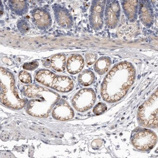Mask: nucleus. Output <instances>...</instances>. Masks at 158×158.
<instances>
[{
  "mask_svg": "<svg viewBox=\"0 0 158 158\" xmlns=\"http://www.w3.org/2000/svg\"><path fill=\"white\" fill-rule=\"evenodd\" d=\"M1 102L14 110H20L25 106L26 100L19 95L12 74L1 68Z\"/></svg>",
  "mask_w": 158,
  "mask_h": 158,
  "instance_id": "nucleus-3",
  "label": "nucleus"
},
{
  "mask_svg": "<svg viewBox=\"0 0 158 158\" xmlns=\"http://www.w3.org/2000/svg\"><path fill=\"white\" fill-rule=\"evenodd\" d=\"M18 28L21 33L26 34L31 29V25L25 19H19L17 22Z\"/></svg>",
  "mask_w": 158,
  "mask_h": 158,
  "instance_id": "nucleus-20",
  "label": "nucleus"
},
{
  "mask_svg": "<svg viewBox=\"0 0 158 158\" xmlns=\"http://www.w3.org/2000/svg\"><path fill=\"white\" fill-rule=\"evenodd\" d=\"M32 20L34 24L41 31H46L52 27V21L51 15L44 9L37 8L33 10Z\"/></svg>",
  "mask_w": 158,
  "mask_h": 158,
  "instance_id": "nucleus-8",
  "label": "nucleus"
},
{
  "mask_svg": "<svg viewBox=\"0 0 158 158\" xmlns=\"http://www.w3.org/2000/svg\"><path fill=\"white\" fill-rule=\"evenodd\" d=\"M51 64L52 68L56 71L61 72L65 69L66 57L63 54H57L52 57Z\"/></svg>",
  "mask_w": 158,
  "mask_h": 158,
  "instance_id": "nucleus-16",
  "label": "nucleus"
},
{
  "mask_svg": "<svg viewBox=\"0 0 158 158\" xmlns=\"http://www.w3.org/2000/svg\"><path fill=\"white\" fill-rule=\"evenodd\" d=\"M20 81L24 84H29L32 81L31 74L26 71H21L19 73Z\"/></svg>",
  "mask_w": 158,
  "mask_h": 158,
  "instance_id": "nucleus-23",
  "label": "nucleus"
},
{
  "mask_svg": "<svg viewBox=\"0 0 158 158\" xmlns=\"http://www.w3.org/2000/svg\"><path fill=\"white\" fill-rule=\"evenodd\" d=\"M158 90L144 102L139 109L138 122L145 127H158Z\"/></svg>",
  "mask_w": 158,
  "mask_h": 158,
  "instance_id": "nucleus-5",
  "label": "nucleus"
},
{
  "mask_svg": "<svg viewBox=\"0 0 158 158\" xmlns=\"http://www.w3.org/2000/svg\"><path fill=\"white\" fill-rule=\"evenodd\" d=\"M107 109L106 105L102 102H99L94 107L93 113L96 116L101 115L106 112Z\"/></svg>",
  "mask_w": 158,
  "mask_h": 158,
  "instance_id": "nucleus-22",
  "label": "nucleus"
},
{
  "mask_svg": "<svg viewBox=\"0 0 158 158\" xmlns=\"http://www.w3.org/2000/svg\"><path fill=\"white\" fill-rule=\"evenodd\" d=\"M157 140L156 133L150 130H144L135 134L132 140V144L136 149L147 151L155 146Z\"/></svg>",
  "mask_w": 158,
  "mask_h": 158,
  "instance_id": "nucleus-7",
  "label": "nucleus"
},
{
  "mask_svg": "<svg viewBox=\"0 0 158 158\" xmlns=\"http://www.w3.org/2000/svg\"><path fill=\"white\" fill-rule=\"evenodd\" d=\"M137 31L136 26L133 25L123 26L119 29L118 34L122 38H128L134 35Z\"/></svg>",
  "mask_w": 158,
  "mask_h": 158,
  "instance_id": "nucleus-19",
  "label": "nucleus"
},
{
  "mask_svg": "<svg viewBox=\"0 0 158 158\" xmlns=\"http://www.w3.org/2000/svg\"><path fill=\"white\" fill-rule=\"evenodd\" d=\"M39 63L37 61H33L31 62H27L23 65V68L26 70L33 71L35 70L39 66Z\"/></svg>",
  "mask_w": 158,
  "mask_h": 158,
  "instance_id": "nucleus-25",
  "label": "nucleus"
},
{
  "mask_svg": "<svg viewBox=\"0 0 158 158\" xmlns=\"http://www.w3.org/2000/svg\"><path fill=\"white\" fill-rule=\"evenodd\" d=\"M96 95L91 88L81 89L73 96L72 100L73 106L80 112H85L91 109L96 101Z\"/></svg>",
  "mask_w": 158,
  "mask_h": 158,
  "instance_id": "nucleus-6",
  "label": "nucleus"
},
{
  "mask_svg": "<svg viewBox=\"0 0 158 158\" xmlns=\"http://www.w3.org/2000/svg\"><path fill=\"white\" fill-rule=\"evenodd\" d=\"M54 15L57 23L63 28L69 29L73 25V20L70 13L66 9L54 6Z\"/></svg>",
  "mask_w": 158,
  "mask_h": 158,
  "instance_id": "nucleus-11",
  "label": "nucleus"
},
{
  "mask_svg": "<svg viewBox=\"0 0 158 158\" xmlns=\"http://www.w3.org/2000/svg\"><path fill=\"white\" fill-rule=\"evenodd\" d=\"M136 70L129 62H119L105 77L101 88L103 99L110 103L119 101L127 94L135 82Z\"/></svg>",
  "mask_w": 158,
  "mask_h": 158,
  "instance_id": "nucleus-1",
  "label": "nucleus"
},
{
  "mask_svg": "<svg viewBox=\"0 0 158 158\" xmlns=\"http://www.w3.org/2000/svg\"><path fill=\"white\" fill-rule=\"evenodd\" d=\"M120 7L117 2L110 4L106 11V18L108 27L115 28L118 26L120 14Z\"/></svg>",
  "mask_w": 158,
  "mask_h": 158,
  "instance_id": "nucleus-12",
  "label": "nucleus"
},
{
  "mask_svg": "<svg viewBox=\"0 0 158 158\" xmlns=\"http://www.w3.org/2000/svg\"><path fill=\"white\" fill-rule=\"evenodd\" d=\"M9 6L11 11L16 15L22 16L28 11V5L26 1L10 0Z\"/></svg>",
  "mask_w": 158,
  "mask_h": 158,
  "instance_id": "nucleus-14",
  "label": "nucleus"
},
{
  "mask_svg": "<svg viewBox=\"0 0 158 158\" xmlns=\"http://www.w3.org/2000/svg\"><path fill=\"white\" fill-rule=\"evenodd\" d=\"M85 60L81 55L73 54L69 57L66 63V69L69 73L75 75L78 73L84 68Z\"/></svg>",
  "mask_w": 158,
  "mask_h": 158,
  "instance_id": "nucleus-13",
  "label": "nucleus"
},
{
  "mask_svg": "<svg viewBox=\"0 0 158 158\" xmlns=\"http://www.w3.org/2000/svg\"><path fill=\"white\" fill-rule=\"evenodd\" d=\"M142 20L144 23L149 24L152 20V15L150 11L146 7H143L141 9Z\"/></svg>",
  "mask_w": 158,
  "mask_h": 158,
  "instance_id": "nucleus-21",
  "label": "nucleus"
},
{
  "mask_svg": "<svg viewBox=\"0 0 158 158\" xmlns=\"http://www.w3.org/2000/svg\"><path fill=\"white\" fill-rule=\"evenodd\" d=\"M35 78L42 85L59 92L67 93L73 89V81L69 77L57 75L48 69L38 71Z\"/></svg>",
  "mask_w": 158,
  "mask_h": 158,
  "instance_id": "nucleus-4",
  "label": "nucleus"
},
{
  "mask_svg": "<svg viewBox=\"0 0 158 158\" xmlns=\"http://www.w3.org/2000/svg\"><path fill=\"white\" fill-rule=\"evenodd\" d=\"M138 2L137 1H128L123 5L125 13L130 20H133L137 16Z\"/></svg>",
  "mask_w": 158,
  "mask_h": 158,
  "instance_id": "nucleus-18",
  "label": "nucleus"
},
{
  "mask_svg": "<svg viewBox=\"0 0 158 158\" xmlns=\"http://www.w3.org/2000/svg\"><path fill=\"white\" fill-rule=\"evenodd\" d=\"M97 57V55L95 54L90 53L86 54L85 58L86 64L88 65H93L94 63L96 62Z\"/></svg>",
  "mask_w": 158,
  "mask_h": 158,
  "instance_id": "nucleus-24",
  "label": "nucleus"
},
{
  "mask_svg": "<svg viewBox=\"0 0 158 158\" xmlns=\"http://www.w3.org/2000/svg\"><path fill=\"white\" fill-rule=\"evenodd\" d=\"M52 116L56 120L66 121L73 118L74 112L66 101L61 99L54 106Z\"/></svg>",
  "mask_w": 158,
  "mask_h": 158,
  "instance_id": "nucleus-10",
  "label": "nucleus"
},
{
  "mask_svg": "<svg viewBox=\"0 0 158 158\" xmlns=\"http://www.w3.org/2000/svg\"><path fill=\"white\" fill-rule=\"evenodd\" d=\"M95 77V74L93 71L89 69H85L79 74L78 82L81 86L87 87L93 84Z\"/></svg>",
  "mask_w": 158,
  "mask_h": 158,
  "instance_id": "nucleus-17",
  "label": "nucleus"
},
{
  "mask_svg": "<svg viewBox=\"0 0 158 158\" xmlns=\"http://www.w3.org/2000/svg\"><path fill=\"white\" fill-rule=\"evenodd\" d=\"M23 92L26 96L32 98L26 110L30 115L35 117H48L60 98V95L53 90L37 85H26L23 88Z\"/></svg>",
  "mask_w": 158,
  "mask_h": 158,
  "instance_id": "nucleus-2",
  "label": "nucleus"
},
{
  "mask_svg": "<svg viewBox=\"0 0 158 158\" xmlns=\"http://www.w3.org/2000/svg\"><path fill=\"white\" fill-rule=\"evenodd\" d=\"M104 4L103 1H93L89 15V21L91 27L95 30L101 28L103 24Z\"/></svg>",
  "mask_w": 158,
  "mask_h": 158,
  "instance_id": "nucleus-9",
  "label": "nucleus"
},
{
  "mask_svg": "<svg viewBox=\"0 0 158 158\" xmlns=\"http://www.w3.org/2000/svg\"><path fill=\"white\" fill-rule=\"evenodd\" d=\"M112 64L110 57L102 56L99 58L94 65V71L100 75H103L109 70Z\"/></svg>",
  "mask_w": 158,
  "mask_h": 158,
  "instance_id": "nucleus-15",
  "label": "nucleus"
},
{
  "mask_svg": "<svg viewBox=\"0 0 158 158\" xmlns=\"http://www.w3.org/2000/svg\"><path fill=\"white\" fill-rule=\"evenodd\" d=\"M103 144V141L100 139H96L92 141L91 146L94 149H98L100 148Z\"/></svg>",
  "mask_w": 158,
  "mask_h": 158,
  "instance_id": "nucleus-26",
  "label": "nucleus"
}]
</instances>
